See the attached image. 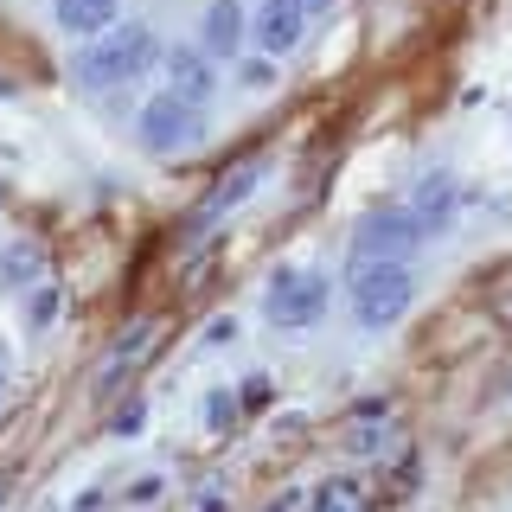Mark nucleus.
Returning a JSON list of instances; mask_svg holds the SVG:
<instances>
[{
	"label": "nucleus",
	"mask_w": 512,
	"mask_h": 512,
	"mask_svg": "<svg viewBox=\"0 0 512 512\" xmlns=\"http://www.w3.org/2000/svg\"><path fill=\"white\" fill-rule=\"evenodd\" d=\"M160 52H167V45L154 39V26L116 20L109 32H96V45L77 52V84H84V90H122V84H135Z\"/></svg>",
	"instance_id": "1"
},
{
	"label": "nucleus",
	"mask_w": 512,
	"mask_h": 512,
	"mask_svg": "<svg viewBox=\"0 0 512 512\" xmlns=\"http://www.w3.org/2000/svg\"><path fill=\"white\" fill-rule=\"evenodd\" d=\"M416 301V276L404 263H352V320L359 327H391Z\"/></svg>",
	"instance_id": "2"
},
{
	"label": "nucleus",
	"mask_w": 512,
	"mask_h": 512,
	"mask_svg": "<svg viewBox=\"0 0 512 512\" xmlns=\"http://www.w3.org/2000/svg\"><path fill=\"white\" fill-rule=\"evenodd\" d=\"M320 314H327V276H314V269H276V282L263 295L269 327L295 333V327H314Z\"/></svg>",
	"instance_id": "3"
},
{
	"label": "nucleus",
	"mask_w": 512,
	"mask_h": 512,
	"mask_svg": "<svg viewBox=\"0 0 512 512\" xmlns=\"http://www.w3.org/2000/svg\"><path fill=\"white\" fill-rule=\"evenodd\" d=\"M423 244V224L404 212H372L352 231V263H410V250Z\"/></svg>",
	"instance_id": "4"
},
{
	"label": "nucleus",
	"mask_w": 512,
	"mask_h": 512,
	"mask_svg": "<svg viewBox=\"0 0 512 512\" xmlns=\"http://www.w3.org/2000/svg\"><path fill=\"white\" fill-rule=\"evenodd\" d=\"M135 135H141V148H154V154H173V148H186V141L199 135V109H192L186 96L160 90L154 103H141V122H135Z\"/></svg>",
	"instance_id": "5"
},
{
	"label": "nucleus",
	"mask_w": 512,
	"mask_h": 512,
	"mask_svg": "<svg viewBox=\"0 0 512 512\" xmlns=\"http://www.w3.org/2000/svg\"><path fill=\"white\" fill-rule=\"evenodd\" d=\"M160 64H167V90H173V96H186L192 109L212 103V90H218V64L205 58V45H167V52H160Z\"/></svg>",
	"instance_id": "6"
},
{
	"label": "nucleus",
	"mask_w": 512,
	"mask_h": 512,
	"mask_svg": "<svg viewBox=\"0 0 512 512\" xmlns=\"http://www.w3.org/2000/svg\"><path fill=\"white\" fill-rule=\"evenodd\" d=\"M301 26H308V0H256V45L269 58L288 52L301 39Z\"/></svg>",
	"instance_id": "7"
},
{
	"label": "nucleus",
	"mask_w": 512,
	"mask_h": 512,
	"mask_svg": "<svg viewBox=\"0 0 512 512\" xmlns=\"http://www.w3.org/2000/svg\"><path fill=\"white\" fill-rule=\"evenodd\" d=\"M199 45L205 58H237V45H244V0H212L205 7V26H199Z\"/></svg>",
	"instance_id": "8"
},
{
	"label": "nucleus",
	"mask_w": 512,
	"mask_h": 512,
	"mask_svg": "<svg viewBox=\"0 0 512 512\" xmlns=\"http://www.w3.org/2000/svg\"><path fill=\"white\" fill-rule=\"evenodd\" d=\"M256 180H263V160H256V154H244V160H237V167H231V173L218 180V192H212V199H205L199 212H192V224H186V231H199V224H212V218L224 212V205H237V199H244V192H250Z\"/></svg>",
	"instance_id": "9"
},
{
	"label": "nucleus",
	"mask_w": 512,
	"mask_h": 512,
	"mask_svg": "<svg viewBox=\"0 0 512 512\" xmlns=\"http://www.w3.org/2000/svg\"><path fill=\"white\" fill-rule=\"evenodd\" d=\"M410 218L423 224V237H436L448 218H455V180L448 173H436V180H423V192L410 199Z\"/></svg>",
	"instance_id": "10"
},
{
	"label": "nucleus",
	"mask_w": 512,
	"mask_h": 512,
	"mask_svg": "<svg viewBox=\"0 0 512 512\" xmlns=\"http://www.w3.org/2000/svg\"><path fill=\"white\" fill-rule=\"evenodd\" d=\"M52 13H58L64 32H77V39H96V32L116 26V0H58Z\"/></svg>",
	"instance_id": "11"
},
{
	"label": "nucleus",
	"mask_w": 512,
	"mask_h": 512,
	"mask_svg": "<svg viewBox=\"0 0 512 512\" xmlns=\"http://www.w3.org/2000/svg\"><path fill=\"white\" fill-rule=\"evenodd\" d=\"M372 500H365V487L359 480H346V474H333V480H320L314 487V512H365Z\"/></svg>",
	"instance_id": "12"
},
{
	"label": "nucleus",
	"mask_w": 512,
	"mask_h": 512,
	"mask_svg": "<svg viewBox=\"0 0 512 512\" xmlns=\"http://www.w3.org/2000/svg\"><path fill=\"white\" fill-rule=\"evenodd\" d=\"M39 263H45L39 244H13V250H7V263H0V282H13V288H20V282L39 276Z\"/></svg>",
	"instance_id": "13"
},
{
	"label": "nucleus",
	"mask_w": 512,
	"mask_h": 512,
	"mask_svg": "<svg viewBox=\"0 0 512 512\" xmlns=\"http://www.w3.org/2000/svg\"><path fill=\"white\" fill-rule=\"evenodd\" d=\"M231 410H237V397H231V391H212V397H205V423H212V429L231 423Z\"/></svg>",
	"instance_id": "14"
},
{
	"label": "nucleus",
	"mask_w": 512,
	"mask_h": 512,
	"mask_svg": "<svg viewBox=\"0 0 512 512\" xmlns=\"http://www.w3.org/2000/svg\"><path fill=\"white\" fill-rule=\"evenodd\" d=\"M58 320V288H39V295H32V327H52Z\"/></svg>",
	"instance_id": "15"
},
{
	"label": "nucleus",
	"mask_w": 512,
	"mask_h": 512,
	"mask_svg": "<svg viewBox=\"0 0 512 512\" xmlns=\"http://www.w3.org/2000/svg\"><path fill=\"white\" fill-rule=\"evenodd\" d=\"M269 77H276V64H263V58L244 64V84H269Z\"/></svg>",
	"instance_id": "16"
},
{
	"label": "nucleus",
	"mask_w": 512,
	"mask_h": 512,
	"mask_svg": "<svg viewBox=\"0 0 512 512\" xmlns=\"http://www.w3.org/2000/svg\"><path fill=\"white\" fill-rule=\"evenodd\" d=\"M333 7V0H308V13H327Z\"/></svg>",
	"instance_id": "17"
},
{
	"label": "nucleus",
	"mask_w": 512,
	"mask_h": 512,
	"mask_svg": "<svg viewBox=\"0 0 512 512\" xmlns=\"http://www.w3.org/2000/svg\"><path fill=\"white\" fill-rule=\"evenodd\" d=\"M0 397H7V378H0Z\"/></svg>",
	"instance_id": "18"
},
{
	"label": "nucleus",
	"mask_w": 512,
	"mask_h": 512,
	"mask_svg": "<svg viewBox=\"0 0 512 512\" xmlns=\"http://www.w3.org/2000/svg\"><path fill=\"white\" fill-rule=\"evenodd\" d=\"M0 500H7V487H0Z\"/></svg>",
	"instance_id": "19"
}]
</instances>
